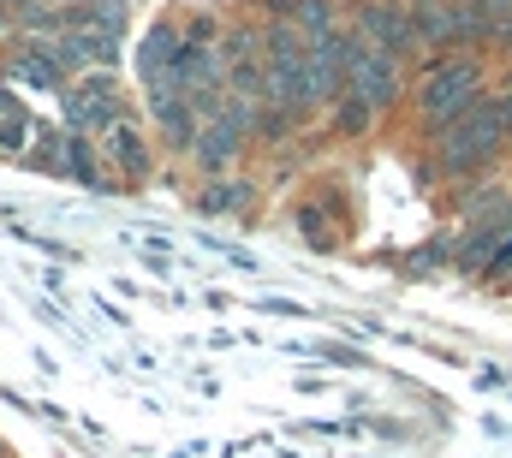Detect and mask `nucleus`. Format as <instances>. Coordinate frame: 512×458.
Returning a JSON list of instances; mask_svg holds the SVG:
<instances>
[{
  "label": "nucleus",
  "mask_w": 512,
  "mask_h": 458,
  "mask_svg": "<svg viewBox=\"0 0 512 458\" xmlns=\"http://www.w3.org/2000/svg\"><path fill=\"white\" fill-rule=\"evenodd\" d=\"M477 102H483V66L477 60H429L423 90H417V108H423V119L435 131L453 125V119H465Z\"/></svg>",
  "instance_id": "1"
},
{
  "label": "nucleus",
  "mask_w": 512,
  "mask_h": 458,
  "mask_svg": "<svg viewBox=\"0 0 512 458\" xmlns=\"http://www.w3.org/2000/svg\"><path fill=\"white\" fill-rule=\"evenodd\" d=\"M352 30H358L370 48L393 54V60H417V54H423V36H417V12H411V0H358Z\"/></svg>",
  "instance_id": "2"
},
{
  "label": "nucleus",
  "mask_w": 512,
  "mask_h": 458,
  "mask_svg": "<svg viewBox=\"0 0 512 458\" xmlns=\"http://www.w3.org/2000/svg\"><path fill=\"white\" fill-rule=\"evenodd\" d=\"M239 197H245L239 185H209V191H203V209H215V215H221V209H233Z\"/></svg>",
  "instance_id": "5"
},
{
  "label": "nucleus",
  "mask_w": 512,
  "mask_h": 458,
  "mask_svg": "<svg viewBox=\"0 0 512 458\" xmlns=\"http://www.w3.org/2000/svg\"><path fill=\"white\" fill-rule=\"evenodd\" d=\"M102 149H108V167H120L126 179H143V173H149V143H143V131L131 125V114L102 131Z\"/></svg>",
  "instance_id": "4"
},
{
  "label": "nucleus",
  "mask_w": 512,
  "mask_h": 458,
  "mask_svg": "<svg viewBox=\"0 0 512 458\" xmlns=\"http://www.w3.org/2000/svg\"><path fill=\"white\" fill-rule=\"evenodd\" d=\"M0 30H6V0H0Z\"/></svg>",
  "instance_id": "6"
},
{
  "label": "nucleus",
  "mask_w": 512,
  "mask_h": 458,
  "mask_svg": "<svg viewBox=\"0 0 512 458\" xmlns=\"http://www.w3.org/2000/svg\"><path fill=\"white\" fill-rule=\"evenodd\" d=\"M120 119H126V102H120V90H114L108 72H90V78L66 84V125H72V131L96 137V131H108V125H120Z\"/></svg>",
  "instance_id": "3"
}]
</instances>
